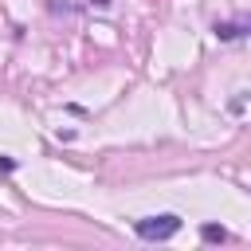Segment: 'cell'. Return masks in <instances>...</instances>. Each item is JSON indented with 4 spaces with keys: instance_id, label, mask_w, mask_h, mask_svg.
I'll return each instance as SVG.
<instances>
[{
    "instance_id": "6da1fadb",
    "label": "cell",
    "mask_w": 251,
    "mask_h": 251,
    "mask_svg": "<svg viewBox=\"0 0 251 251\" xmlns=\"http://www.w3.org/2000/svg\"><path fill=\"white\" fill-rule=\"evenodd\" d=\"M137 227V235L141 239H173L176 231H180V216H173V212H165V216H145V220H137L133 224Z\"/></svg>"
},
{
    "instance_id": "277c9868",
    "label": "cell",
    "mask_w": 251,
    "mask_h": 251,
    "mask_svg": "<svg viewBox=\"0 0 251 251\" xmlns=\"http://www.w3.org/2000/svg\"><path fill=\"white\" fill-rule=\"evenodd\" d=\"M12 169H16V161L12 157H0V173H12Z\"/></svg>"
},
{
    "instance_id": "3957f363",
    "label": "cell",
    "mask_w": 251,
    "mask_h": 251,
    "mask_svg": "<svg viewBox=\"0 0 251 251\" xmlns=\"http://www.w3.org/2000/svg\"><path fill=\"white\" fill-rule=\"evenodd\" d=\"M200 235H204L208 243H224V239H227V231H224L220 224H204V227H200Z\"/></svg>"
},
{
    "instance_id": "7a4b0ae2",
    "label": "cell",
    "mask_w": 251,
    "mask_h": 251,
    "mask_svg": "<svg viewBox=\"0 0 251 251\" xmlns=\"http://www.w3.org/2000/svg\"><path fill=\"white\" fill-rule=\"evenodd\" d=\"M247 31V24H216V39H239Z\"/></svg>"
}]
</instances>
